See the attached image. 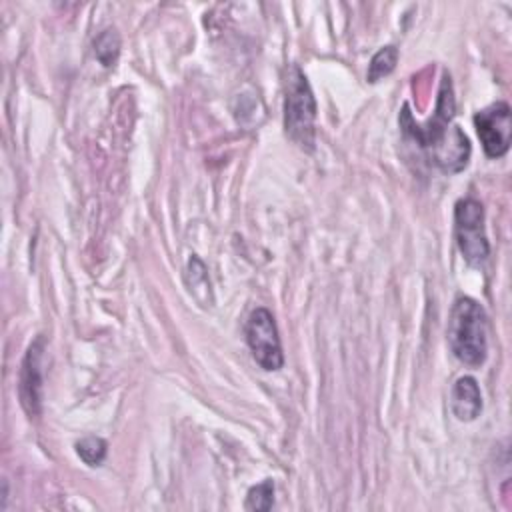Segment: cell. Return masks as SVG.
Returning a JSON list of instances; mask_svg holds the SVG:
<instances>
[{"mask_svg":"<svg viewBox=\"0 0 512 512\" xmlns=\"http://www.w3.org/2000/svg\"><path fill=\"white\" fill-rule=\"evenodd\" d=\"M452 118H454V90H452V80L448 72H444L442 76L434 116L426 124H418L412 118L408 104H404L400 112L402 132L408 138H412L420 148H424L430 160L438 168L450 174L466 168L470 158V140L458 126L452 124Z\"/></svg>","mask_w":512,"mask_h":512,"instance_id":"1","label":"cell"},{"mask_svg":"<svg viewBox=\"0 0 512 512\" xmlns=\"http://www.w3.org/2000/svg\"><path fill=\"white\" fill-rule=\"evenodd\" d=\"M448 344L466 366L478 368L488 356V318L484 308L468 296H460L448 320Z\"/></svg>","mask_w":512,"mask_h":512,"instance_id":"2","label":"cell"},{"mask_svg":"<svg viewBox=\"0 0 512 512\" xmlns=\"http://www.w3.org/2000/svg\"><path fill=\"white\" fill-rule=\"evenodd\" d=\"M286 96H284V128L290 140L300 148L312 150L314 146V120L316 100L304 72L292 64L286 72Z\"/></svg>","mask_w":512,"mask_h":512,"instance_id":"3","label":"cell"},{"mask_svg":"<svg viewBox=\"0 0 512 512\" xmlns=\"http://www.w3.org/2000/svg\"><path fill=\"white\" fill-rule=\"evenodd\" d=\"M456 242L470 266H480L490 254V244L484 230V208L474 198H464L454 208Z\"/></svg>","mask_w":512,"mask_h":512,"instance_id":"4","label":"cell"},{"mask_svg":"<svg viewBox=\"0 0 512 512\" xmlns=\"http://www.w3.org/2000/svg\"><path fill=\"white\" fill-rule=\"evenodd\" d=\"M246 342L256 364L268 372L280 370L284 354L280 346L278 328L274 316L266 308H256L246 320Z\"/></svg>","mask_w":512,"mask_h":512,"instance_id":"5","label":"cell"},{"mask_svg":"<svg viewBox=\"0 0 512 512\" xmlns=\"http://www.w3.org/2000/svg\"><path fill=\"white\" fill-rule=\"evenodd\" d=\"M474 126L488 158H500L510 148L512 114L506 102H494L474 114Z\"/></svg>","mask_w":512,"mask_h":512,"instance_id":"6","label":"cell"},{"mask_svg":"<svg viewBox=\"0 0 512 512\" xmlns=\"http://www.w3.org/2000/svg\"><path fill=\"white\" fill-rule=\"evenodd\" d=\"M44 338H36L22 360L20 380H18V396L20 404L30 418H36L42 410V390H44Z\"/></svg>","mask_w":512,"mask_h":512,"instance_id":"7","label":"cell"},{"mask_svg":"<svg viewBox=\"0 0 512 512\" xmlns=\"http://www.w3.org/2000/svg\"><path fill=\"white\" fill-rule=\"evenodd\" d=\"M450 406H452V414L460 422H472L480 416L482 394H480L478 382L472 376H462L456 380V384L452 386Z\"/></svg>","mask_w":512,"mask_h":512,"instance_id":"8","label":"cell"},{"mask_svg":"<svg viewBox=\"0 0 512 512\" xmlns=\"http://www.w3.org/2000/svg\"><path fill=\"white\" fill-rule=\"evenodd\" d=\"M186 282H188V290L202 302V306H210V302L206 300V296L212 300L208 272H206V266H204L196 256H192V258L188 260V266H186Z\"/></svg>","mask_w":512,"mask_h":512,"instance_id":"9","label":"cell"},{"mask_svg":"<svg viewBox=\"0 0 512 512\" xmlns=\"http://www.w3.org/2000/svg\"><path fill=\"white\" fill-rule=\"evenodd\" d=\"M94 54H96L98 62L108 68L116 64L118 54H120V36L114 28H106L96 36Z\"/></svg>","mask_w":512,"mask_h":512,"instance_id":"10","label":"cell"},{"mask_svg":"<svg viewBox=\"0 0 512 512\" xmlns=\"http://www.w3.org/2000/svg\"><path fill=\"white\" fill-rule=\"evenodd\" d=\"M396 62H398V50H396V46H384V48H380L374 56H372V60H370V64H368V74H366V78H368V82H378L380 78H384V76H388L394 68H396Z\"/></svg>","mask_w":512,"mask_h":512,"instance_id":"11","label":"cell"},{"mask_svg":"<svg viewBox=\"0 0 512 512\" xmlns=\"http://www.w3.org/2000/svg\"><path fill=\"white\" fill-rule=\"evenodd\" d=\"M272 504H274V482L272 480H262L260 484H256L248 490L244 508L266 512V510L272 508Z\"/></svg>","mask_w":512,"mask_h":512,"instance_id":"12","label":"cell"},{"mask_svg":"<svg viewBox=\"0 0 512 512\" xmlns=\"http://www.w3.org/2000/svg\"><path fill=\"white\" fill-rule=\"evenodd\" d=\"M106 448V442L98 436H86L80 442H76V454L88 466H100L106 458Z\"/></svg>","mask_w":512,"mask_h":512,"instance_id":"13","label":"cell"}]
</instances>
